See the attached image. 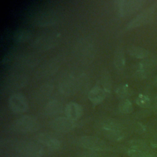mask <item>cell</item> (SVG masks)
Listing matches in <instances>:
<instances>
[{"label": "cell", "instance_id": "obj_1", "mask_svg": "<svg viewBox=\"0 0 157 157\" xmlns=\"http://www.w3.org/2000/svg\"><path fill=\"white\" fill-rule=\"evenodd\" d=\"M103 135L112 141H121L125 137L123 128L119 123L113 120H107L101 124Z\"/></svg>", "mask_w": 157, "mask_h": 157}, {"label": "cell", "instance_id": "obj_2", "mask_svg": "<svg viewBox=\"0 0 157 157\" xmlns=\"http://www.w3.org/2000/svg\"><path fill=\"white\" fill-rule=\"evenodd\" d=\"M13 128L20 132H33L39 129V123L35 117L24 115L14 121Z\"/></svg>", "mask_w": 157, "mask_h": 157}, {"label": "cell", "instance_id": "obj_3", "mask_svg": "<svg viewBox=\"0 0 157 157\" xmlns=\"http://www.w3.org/2000/svg\"><path fill=\"white\" fill-rule=\"evenodd\" d=\"M115 3L118 14L121 17H128L140 9L145 1L142 0H120L116 1Z\"/></svg>", "mask_w": 157, "mask_h": 157}, {"label": "cell", "instance_id": "obj_4", "mask_svg": "<svg viewBox=\"0 0 157 157\" xmlns=\"http://www.w3.org/2000/svg\"><path fill=\"white\" fill-rule=\"evenodd\" d=\"M59 35L55 33L44 34L37 37L33 42L34 48L39 50H47L57 45Z\"/></svg>", "mask_w": 157, "mask_h": 157}, {"label": "cell", "instance_id": "obj_5", "mask_svg": "<svg viewBox=\"0 0 157 157\" xmlns=\"http://www.w3.org/2000/svg\"><path fill=\"white\" fill-rule=\"evenodd\" d=\"M78 144L82 147L93 151H105L110 149L109 145L103 140L91 136L81 137L78 140Z\"/></svg>", "mask_w": 157, "mask_h": 157}, {"label": "cell", "instance_id": "obj_6", "mask_svg": "<svg viewBox=\"0 0 157 157\" xmlns=\"http://www.w3.org/2000/svg\"><path fill=\"white\" fill-rule=\"evenodd\" d=\"M32 20L38 26H46L55 24L58 20L56 13L51 10H43L35 13Z\"/></svg>", "mask_w": 157, "mask_h": 157}, {"label": "cell", "instance_id": "obj_7", "mask_svg": "<svg viewBox=\"0 0 157 157\" xmlns=\"http://www.w3.org/2000/svg\"><path fill=\"white\" fill-rule=\"evenodd\" d=\"M63 59V58L61 56L58 55L48 60L37 70L36 72L37 77L39 78L45 77L55 74L61 65Z\"/></svg>", "mask_w": 157, "mask_h": 157}, {"label": "cell", "instance_id": "obj_8", "mask_svg": "<svg viewBox=\"0 0 157 157\" xmlns=\"http://www.w3.org/2000/svg\"><path fill=\"white\" fill-rule=\"evenodd\" d=\"M155 12V7L150 6L142 11L140 13L133 18L126 25L128 29H134L144 25L147 24L152 19L154 12Z\"/></svg>", "mask_w": 157, "mask_h": 157}, {"label": "cell", "instance_id": "obj_9", "mask_svg": "<svg viewBox=\"0 0 157 157\" xmlns=\"http://www.w3.org/2000/svg\"><path fill=\"white\" fill-rule=\"evenodd\" d=\"M78 82L72 74L63 75L59 82V91L66 96L74 94L78 88Z\"/></svg>", "mask_w": 157, "mask_h": 157}, {"label": "cell", "instance_id": "obj_10", "mask_svg": "<svg viewBox=\"0 0 157 157\" xmlns=\"http://www.w3.org/2000/svg\"><path fill=\"white\" fill-rule=\"evenodd\" d=\"M28 82V77L23 74H12L9 75L2 85L5 91H14L24 87Z\"/></svg>", "mask_w": 157, "mask_h": 157}, {"label": "cell", "instance_id": "obj_11", "mask_svg": "<svg viewBox=\"0 0 157 157\" xmlns=\"http://www.w3.org/2000/svg\"><path fill=\"white\" fill-rule=\"evenodd\" d=\"M8 102L10 109L15 113H24L28 109V103L26 97L20 93L11 94Z\"/></svg>", "mask_w": 157, "mask_h": 157}, {"label": "cell", "instance_id": "obj_12", "mask_svg": "<svg viewBox=\"0 0 157 157\" xmlns=\"http://www.w3.org/2000/svg\"><path fill=\"white\" fill-rule=\"evenodd\" d=\"M19 152L23 156L41 157L44 154V149L40 145L32 142H23L20 143L17 147Z\"/></svg>", "mask_w": 157, "mask_h": 157}, {"label": "cell", "instance_id": "obj_13", "mask_svg": "<svg viewBox=\"0 0 157 157\" xmlns=\"http://www.w3.org/2000/svg\"><path fill=\"white\" fill-rule=\"evenodd\" d=\"M156 61L153 59H144L137 65L135 72V77L142 80L147 78L149 75L155 69Z\"/></svg>", "mask_w": 157, "mask_h": 157}, {"label": "cell", "instance_id": "obj_14", "mask_svg": "<svg viewBox=\"0 0 157 157\" xmlns=\"http://www.w3.org/2000/svg\"><path fill=\"white\" fill-rule=\"evenodd\" d=\"M50 126L58 132H67L72 130L75 126V122L67 117H59L50 121Z\"/></svg>", "mask_w": 157, "mask_h": 157}, {"label": "cell", "instance_id": "obj_15", "mask_svg": "<svg viewBox=\"0 0 157 157\" xmlns=\"http://www.w3.org/2000/svg\"><path fill=\"white\" fill-rule=\"evenodd\" d=\"M94 46L89 41H81L76 48V54L83 61H88L92 59L94 55Z\"/></svg>", "mask_w": 157, "mask_h": 157}, {"label": "cell", "instance_id": "obj_16", "mask_svg": "<svg viewBox=\"0 0 157 157\" xmlns=\"http://www.w3.org/2000/svg\"><path fill=\"white\" fill-rule=\"evenodd\" d=\"M37 140L45 145L50 150H58L61 146V142L54 136L48 133H41L37 136Z\"/></svg>", "mask_w": 157, "mask_h": 157}, {"label": "cell", "instance_id": "obj_17", "mask_svg": "<svg viewBox=\"0 0 157 157\" xmlns=\"http://www.w3.org/2000/svg\"><path fill=\"white\" fill-rule=\"evenodd\" d=\"M83 109L80 105L74 102L67 103L65 107V114L66 117L71 120H78L82 115Z\"/></svg>", "mask_w": 157, "mask_h": 157}, {"label": "cell", "instance_id": "obj_18", "mask_svg": "<svg viewBox=\"0 0 157 157\" xmlns=\"http://www.w3.org/2000/svg\"><path fill=\"white\" fill-rule=\"evenodd\" d=\"M106 95L104 89L96 84L88 93V99L94 105H98L104 100Z\"/></svg>", "mask_w": 157, "mask_h": 157}, {"label": "cell", "instance_id": "obj_19", "mask_svg": "<svg viewBox=\"0 0 157 157\" xmlns=\"http://www.w3.org/2000/svg\"><path fill=\"white\" fill-rule=\"evenodd\" d=\"M62 104L58 100H51L47 103L44 107V113L47 115H55L62 110Z\"/></svg>", "mask_w": 157, "mask_h": 157}, {"label": "cell", "instance_id": "obj_20", "mask_svg": "<svg viewBox=\"0 0 157 157\" xmlns=\"http://www.w3.org/2000/svg\"><path fill=\"white\" fill-rule=\"evenodd\" d=\"M125 56L124 54V51L122 48L118 47L115 51L114 57H113V64L115 67L118 71L123 69L125 66Z\"/></svg>", "mask_w": 157, "mask_h": 157}, {"label": "cell", "instance_id": "obj_21", "mask_svg": "<svg viewBox=\"0 0 157 157\" xmlns=\"http://www.w3.org/2000/svg\"><path fill=\"white\" fill-rule=\"evenodd\" d=\"M127 50L129 55L135 58L144 59L149 55V52L140 47L129 46Z\"/></svg>", "mask_w": 157, "mask_h": 157}, {"label": "cell", "instance_id": "obj_22", "mask_svg": "<svg viewBox=\"0 0 157 157\" xmlns=\"http://www.w3.org/2000/svg\"><path fill=\"white\" fill-rule=\"evenodd\" d=\"M101 83L106 94L110 93L112 88V80L110 74L107 70H104L101 74Z\"/></svg>", "mask_w": 157, "mask_h": 157}, {"label": "cell", "instance_id": "obj_23", "mask_svg": "<svg viewBox=\"0 0 157 157\" xmlns=\"http://www.w3.org/2000/svg\"><path fill=\"white\" fill-rule=\"evenodd\" d=\"M127 154L129 157H157V155L151 152L132 148L128 150Z\"/></svg>", "mask_w": 157, "mask_h": 157}, {"label": "cell", "instance_id": "obj_24", "mask_svg": "<svg viewBox=\"0 0 157 157\" xmlns=\"http://www.w3.org/2000/svg\"><path fill=\"white\" fill-rule=\"evenodd\" d=\"M131 89L127 84H121L118 85L115 89V93L118 97L124 99L131 94Z\"/></svg>", "mask_w": 157, "mask_h": 157}, {"label": "cell", "instance_id": "obj_25", "mask_svg": "<svg viewBox=\"0 0 157 157\" xmlns=\"http://www.w3.org/2000/svg\"><path fill=\"white\" fill-rule=\"evenodd\" d=\"M118 109L122 113H130L133 110V106L131 102L129 99H124L120 102L118 105Z\"/></svg>", "mask_w": 157, "mask_h": 157}, {"label": "cell", "instance_id": "obj_26", "mask_svg": "<svg viewBox=\"0 0 157 157\" xmlns=\"http://www.w3.org/2000/svg\"><path fill=\"white\" fill-rule=\"evenodd\" d=\"M129 148H136L143 151H150V147L147 144L142 140H132L129 142Z\"/></svg>", "mask_w": 157, "mask_h": 157}, {"label": "cell", "instance_id": "obj_27", "mask_svg": "<svg viewBox=\"0 0 157 157\" xmlns=\"http://www.w3.org/2000/svg\"><path fill=\"white\" fill-rule=\"evenodd\" d=\"M31 33L26 29L17 30L14 34V39L17 42H25L30 37Z\"/></svg>", "mask_w": 157, "mask_h": 157}, {"label": "cell", "instance_id": "obj_28", "mask_svg": "<svg viewBox=\"0 0 157 157\" xmlns=\"http://www.w3.org/2000/svg\"><path fill=\"white\" fill-rule=\"evenodd\" d=\"M136 102L142 108H147L150 105V99L147 96L141 94L137 97Z\"/></svg>", "mask_w": 157, "mask_h": 157}, {"label": "cell", "instance_id": "obj_29", "mask_svg": "<svg viewBox=\"0 0 157 157\" xmlns=\"http://www.w3.org/2000/svg\"><path fill=\"white\" fill-rule=\"evenodd\" d=\"M36 63V59L35 57H32V56H25L22 59H19V62L18 64L19 65H21L23 67H30L33 66Z\"/></svg>", "mask_w": 157, "mask_h": 157}, {"label": "cell", "instance_id": "obj_30", "mask_svg": "<svg viewBox=\"0 0 157 157\" xmlns=\"http://www.w3.org/2000/svg\"><path fill=\"white\" fill-rule=\"evenodd\" d=\"M53 90V86L50 84H45L41 86L39 90V95L41 98L48 96Z\"/></svg>", "mask_w": 157, "mask_h": 157}, {"label": "cell", "instance_id": "obj_31", "mask_svg": "<svg viewBox=\"0 0 157 157\" xmlns=\"http://www.w3.org/2000/svg\"><path fill=\"white\" fill-rule=\"evenodd\" d=\"M98 155L94 152H87L83 155L82 157H96Z\"/></svg>", "mask_w": 157, "mask_h": 157}, {"label": "cell", "instance_id": "obj_32", "mask_svg": "<svg viewBox=\"0 0 157 157\" xmlns=\"http://www.w3.org/2000/svg\"><path fill=\"white\" fill-rule=\"evenodd\" d=\"M155 83L157 85V76L155 77Z\"/></svg>", "mask_w": 157, "mask_h": 157}, {"label": "cell", "instance_id": "obj_33", "mask_svg": "<svg viewBox=\"0 0 157 157\" xmlns=\"http://www.w3.org/2000/svg\"><path fill=\"white\" fill-rule=\"evenodd\" d=\"M23 157H33V156H24Z\"/></svg>", "mask_w": 157, "mask_h": 157}]
</instances>
